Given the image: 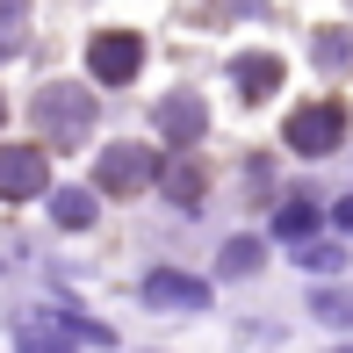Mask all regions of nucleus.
<instances>
[{
	"label": "nucleus",
	"mask_w": 353,
	"mask_h": 353,
	"mask_svg": "<svg viewBox=\"0 0 353 353\" xmlns=\"http://www.w3.org/2000/svg\"><path fill=\"white\" fill-rule=\"evenodd\" d=\"M152 152L144 144H108L101 152V166H94V188L101 195H137V188H152Z\"/></svg>",
	"instance_id": "obj_5"
},
{
	"label": "nucleus",
	"mask_w": 353,
	"mask_h": 353,
	"mask_svg": "<svg viewBox=\"0 0 353 353\" xmlns=\"http://www.w3.org/2000/svg\"><path fill=\"white\" fill-rule=\"evenodd\" d=\"M274 231H281V238H310V231H317V210H310V202H288V210L274 216Z\"/></svg>",
	"instance_id": "obj_14"
},
{
	"label": "nucleus",
	"mask_w": 353,
	"mask_h": 353,
	"mask_svg": "<svg viewBox=\"0 0 353 353\" xmlns=\"http://www.w3.org/2000/svg\"><path fill=\"white\" fill-rule=\"evenodd\" d=\"M202 123H210V108H202L195 94H173V101L159 108V130H166L173 144H195V137H202Z\"/></svg>",
	"instance_id": "obj_7"
},
{
	"label": "nucleus",
	"mask_w": 353,
	"mask_h": 353,
	"mask_svg": "<svg viewBox=\"0 0 353 353\" xmlns=\"http://www.w3.org/2000/svg\"><path fill=\"white\" fill-rule=\"evenodd\" d=\"M166 195L181 202V210H195V202H202V166H195V159H181V166H166Z\"/></svg>",
	"instance_id": "obj_13"
},
{
	"label": "nucleus",
	"mask_w": 353,
	"mask_h": 353,
	"mask_svg": "<svg viewBox=\"0 0 353 353\" xmlns=\"http://www.w3.org/2000/svg\"><path fill=\"white\" fill-rule=\"evenodd\" d=\"M260 260H267V245H260V238H231V245L216 252V267H223V274H260Z\"/></svg>",
	"instance_id": "obj_12"
},
{
	"label": "nucleus",
	"mask_w": 353,
	"mask_h": 353,
	"mask_svg": "<svg viewBox=\"0 0 353 353\" xmlns=\"http://www.w3.org/2000/svg\"><path fill=\"white\" fill-rule=\"evenodd\" d=\"M144 303H152V310H210V281H195V274H152V281H144Z\"/></svg>",
	"instance_id": "obj_6"
},
{
	"label": "nucleus",
	"mask_w": 353,
	"mask_h": 353,
	"mask_svg": "<svg viewBox=\"0 0 353 353\" xmlns=\"http://www.w3.org/2000/svg\"><path fill=\"white\" fill-rule=\"evenodd\" d=\"M310 310L325 317V325L353 332V288H310Z\"/></svg>",
	"instance_id": "obj_10"
},
{
	"label": "nucleus",
	"mask_w": 353,
	"mask_h": 353,
	"mask_svg": "<svg viewBox=\"0 0 353 353\" xmlns=\"http://www.w3.org/2000/svg\"><path fill=\"white\" fill-rule=\"evenodd\" d=\"M303 267H317V274H332V267H346L332 245H303Z\"/></svg>",
	"instance_id": "obj_15"
},
{
	"label": "nucleus",
	"mask_w": 353,
	"mask_h": 353,
	"mask_svg": "<svg viewBox=\"0 0 353 353\" xmlns=\"http://www.w3.org/2000/svg\"><path fill=\"white\" fill-rule=\"evenodd\" d=\"M339 353H353V346H339Z\"/></svg>",
	"instance_id": "obj_18"
},
{
	"label": "nucleus",
	"mask_w": 353,
	"mask_h": 353,
	"mask_svg": "<svg viewBox=\"0 0 353 353\" xmlns=\"http://www.w3.org/2000/svg\"><path fill=\"white\" fill-rule=\"evenodd\" d=\"M51 216L65 223V231H87V223H94V195H87V188H65V195H51Z\"/></svg>",
	"instance_id": "obj_11"
},
{
	"label": "nucleus",
	"mask_w": 353,
	"mask_h": 353,
	"mask_svg": "<svg viewBox=\"0 0 353 353\" xmlns=\"http://www.w3.org/2000/svg\"><path fill=\"white\" fill-rule=\"evenodd\" d=\"M332 223H339V231H353V195L339 202V210H332Z\"/></svg>",
	"instance_id": "obj_16"
},
{
	"label": "nucleus",
	"mask_w": 353,
	"mask_h": 353,
	"mask_svg": "<svg viewBox=\"0 0 353 353\" xmlns=\"http://www.w3.org/2000/svg\"><path fill=\"white\" fill-rule=\"evenodd\" d=\"M339 137H346V108L339 101H310V108L288 116V152H303V159L339 152Z\"/></svg>",
	"instance_id": "obj_2"
},
{
	"label": "nucleus",
	"mask_w": 353,
	"mask_h": 353,
	"mask_svg": "<svg viewBox=\"0 0 353 353\" xmlns=\"http://www.w3.org/2000/svg\"><path fill=\"white\" fill-rule=\"evenodd\" d=\"M37 123H43V137H51V144H79V137L94 130V94L58 79V87L37 94Z\"/></svg>",
	"instance_id": "obj_1"
},
{
	"label": "nucleus",
	"mask_w": 353,
	"mask_h": 353,
	"mask_svg": "<svg viewBox=\"0 0 353 353\" xmlns=\"http://www.w3.org/2000/svg\"><path fill=\"white\" fill-rule=\"evenodd\" d=\"M0 116H8V101H0Z\"/></svg>",
	"instance_id": "obj_17"
},
{
	"label": "nucleus",
	"mask_w": 353,
	"mask_h": 353,
	"mask_svg": "<svg viewBox=\"0 0 353 353\" xmlns=\"http://www.w3.org/2000/svg\"><path fill=\"white\" fill-rule=\"evenodd\" d=\"M14 346H22V353H79V339H72V332H58V317H22Z\"/></svg>",
	"instance_id": "obj_8"
},
{
	"label": "nucleus",
	"mask_w": 353,
	"mask_h": 353,
	"mask_svg": "<svg viewBox=\"0 0 353 353\" xmlns=\"http://www.w3.org/2000/svg\"><path fill=\"white\" fill-rule=\"evenodd\" d=\"M137 65H144V37H137V29H101V37L87 43V72L108 79V87L137 79Z\"/></svg>",
	"instance_id": "obj_3"
},
{
	"label": "nucleus",
	"mask_w": 353,
	"mask_h": 353,
	"mask_svg": "<svg viewBox=\"0 0 353 353\" xmlns=\"http://www.w3.org/2000/svg\"><path fill=\"white\" fill-rule=\"evenodd\" d=\"M231 79L245 87V101H260V94L281 87V58H260V51H252V58H238V65H231Z\"/></svg>",
	"instance_id": "obj_9"
},
{
	"label": "nucleus",
	"mask_w": 353,
	"mask_h": 353,
	"mask_svg": "<svg viewBox=\"0 0 353 353\" xmlns=\"http://www.w3.org/2000/svg\"><path fill=\"white\" fill-rule=\"evenodd\" d=\"M51 188V152L43 144H0V195L8 202H29Z\"/></svg>",
	"instance_id": "obj_4"
}]
</instances>
